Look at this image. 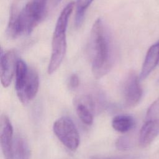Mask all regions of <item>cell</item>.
<instances>
[{"label":"cell","mask_w":159,"mask_h":159,"mask_svg":"<svg viewBox=\"0 0 159 159\" xmlns=\"http://www.w3.org/2000/svg\"><path fill=\"white\" fill-rule=\"evenodd\" d=\"M159 134V120H145L142 126L139 136L141 147H148Z\"/></svg>","instance_id":"9c48e42d"},{"label":"cell","mask_w":159,"mask_h":159,"mask_svg":"<svg viewBox=\"0 0 159 159\" xmlns=\"http://www.w3.org/2000/svg\"><path fill=\"white\" fill-rule=\"evenodd\" d=\"M30 150L26 140L19 135L14 137L12 159H29Z\"/></svg>","instance_id":"8fae6325"},{"label":"cell","mask_w":159,"mask_h":159,"mask_svg":"<svg viewBox=\"0 0 159 159\" xmlns=\"http://www.w3.org/2000/svg\"><path fill=\"white\" fill-rule=\"evenodd\" d=\"M13 142V128L11 121L6 115H2L0 122V143L5 159H12Z\"/></svg>","instance_id":"ba28073f"},{"label":"cell","mask_w":159,"mask_h":159,"mask_svg":"<svg viewBox=\"0 0 159 159\" xmlns=\"http://www.w3.org/2000/svg\"><path fill=\"white\" fill-rule=\"evenodd\" d=\"M78 85H79V78L78 75L76 74L71 75L70 78L69 83H68L69 88L71 89H75L78 86Z\"/></svg>","instance_id":"ac0fdd59"},{"label":"cell","mask_w":159,"mask_h":159,"mask_svg":"<svg viewBox=\"0 0 159 159\" xmlns=\"http://www.w3.org/2000/svg\"><path fill=\"white\" fill-rule=\"evenodd\" d=\"M159 61V42L152 45L148 50L140 74L139 75L140 80H143L154 70Z\"/></svg>","instance_id":"30bf717a"},{"label":"cell","mask_w":159,"mask_h":159,"mask_svg":"<svg viewBox=\"0 0 159 159\" xmlns=\"http://www.w3.org/2000/svg\"><path fill=\"white\" fill-rule=\"evenodd\" d=\"M139 157L134 155H123L114 156H93L89 159H139Z\"/></svg>","instance_id":"e0dca14e"},{"label":"cell","mask_w":159,"mask_h":159,"mask_svg":"<svg viewBox=\"0 0 159 159\" xmlns=\"http://www.w3.org/2000/svg\"><path fill=\"white\" fill-rule=\"evenodd\" d=\"M135 125L134 117L129 115H117L112 120L113 129L120 133H125L130 130Z\"/></svg>","instance_id":"7c38bea8"},{"label":"cell","mask_w":159,"mask_h":159,"mask_svg":"<svg viewBox=\"0 0 159 159\" xmlns=\"http://www.w3.org/2000/svg\"><path fill=\"white\" fill-rule=\"evenodd\" d=\"M158 82H159V78H158Z\"/></svg>","instance_id":"d6986e66"},{"label":"cell","mask_w":159,"mask_h":159,"mask_svg":"<svg viewBox=\"0 0 159 159\" xmlns=\"http://www.w3.org/2000/svg\"><path fill=\"white\" fill-rule=\"evenodd\" d=\"M48 10L45 0L29 2L19 12L12 8L7 27L9 36L16 38L23 34H29L45 16Z\"/></svg>","instance_id":"7a4b0ae2"},{"label":"cell","mask_w":159,"mask_h":159,"mask_svg":"<svg viewBox=\"0 0 159 159\" xmlns=\"http://www.w3.org/2000/svg\"><path fill=\"white\" fill-rule=\"evenodd\" d=\"M93 0H77L76 12L75 16V25L80 27L83 24L85 11Z\"/></svg>","instance_id":"5bb4252c"},{"label":"cell","mask_w":159,"mask_h":159,"mask_svg":"<svg viewBox=\"0 0 159 159\" xmlns=\"http://www.w3.org/2000/svg\"><path fill=\"white\" fill-rule=\"evenodd\" d=\"M89 48L92 71L96 78H99L109 71L112 64L110 41L100 18L92 27Z\"/></svg>","instance_id":"6da1fadb"},{"label":"cell","mask_w":159,"mask_h":159,"mask_svg":"<svg viewBox=\"0 0 159 159\" xmlns=\"http://www.w3.org/2000/svg\"><path fill=\"white\" fill-rule=\"evenodd\" d=\"M139 81V77L133 71L128 75L125 81L123 95L127 107L136 106L142 98L143 91Z\"/></svg>","instance_id":"8992f818"},{"label":"cell","mask_w":159,"mask_h":159,"mask_svg":"<svg viewBox=\"0 0 159 159\" xmlns=\"http://www.w3.org/2000/svg\"><path fill=\"white\" fill-rule=\"evenodd\" d=\"M16 53L12 50L3 52L1 49L0 58V77L2 85L4 88L9 86L16 72Z\"/></svg>","instance_id":"52a82bcc"},{"label":"cell","mask_w":159,"mask_h":159,"mask_svg":"<svg viewBox=\"0 0 159 159\" xmlns=\"http://www.w3.org/2000/svg\"><path fill=\"white\" fill-rule=\"evenodd\" d=\"M145 120H159V98L156 99L148 108Z\"/></svg>","instance_id":"9a60e30c"},{"label":"cell","mask_w":159,"mask_h":159,"mask_svg":"<svg viewBox=\"0 0 159 159\" xmlns=\"http://www.w3.org/2000/svg\"><path fill=\"white\" fill-rule=\"evenodd\" d=\"M76 111L80 120L86 125H90L93 122V111L80 98L75 101Z\"/></svg>","instance_id":"4fadbf2b"},{"label":"cell","mask_w":159,"mask_h":159,"mask_svg":"<svg viewBox=\"0 0 159 159\" xmlns=\"http://www.w3.org/2000/svg\"><path fill=\"white\" fill-rule=\"evenodd\" d=\"M53 130L58 140L69 150L75 151L80 144V135L76 125L68 117H61L53 124Z\"/></svg>","instance_id":"277c9868"},{"label":"cell","mask_w":159,"mask_h":159,"mask_svg":"<svg viewBox=\"0 0 159 159\" xmlns=\"http://www.w3.org/2000/svg\"><path fill=\"white\" fill-rule=\"evenodd\" d=\"M39 86V79L37 72L32 69H29L25 78L15 82V88L17 97L20 102L27 104L36 96Z\"/></svg>","instance_id":"5b68a950"},{"label":"cell","mask_w":159,"mask_h":159,"mask_svg":"<svg viewBox=\"0 0 159 159\" xmlns=\"http://www.w3.org/2000/svg\"><path fill=\"white\" fill-rule=\"evenodd\" d=\"M74 2H69L61 12L55 28L52 43V54L48 73L52 74L61 63L66 49V33L69 18L74 9Z\"/></svg>","instance_id":"3957f363"},{"label":"cell","mask_w":159,"mask_h":159,"mask_svg":"<svg viewBox=\"0 0 159 159\" xmlns=\"http://www.w3.org/2000/svg\"><path fill=\"white\" fill-rule=\"evenodd\" d=\"M116 147L122 151L127 150L130 148V142L126 136H120L116 141Z\"/></svg>","instance_id":"2e32d148"}]
</instances>
